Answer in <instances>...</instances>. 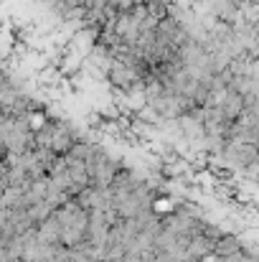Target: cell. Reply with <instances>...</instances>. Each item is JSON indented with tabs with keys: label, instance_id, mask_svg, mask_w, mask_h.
Segmentation results:
<instances>
[{
	"label": "cell",
	"instance_id": "cell-4",
	"mask_svg": "<svg viewBox=\"0 0 259 262\" xmlns=\"http://www.w3.org/2000/svg\"><path fill=\"white\" fill-rule=\"evenodd\" d=\"M219 161H221L226 168L244 173L252 163H257L259 161V145H254V143H244V140H237V138H229V140L224 143L221 153H219Z\"/></svg>",
	"mask_w": 259,
	"mask_h": 262
},
{
	"label": "cell",
	"instance_id": "cell-2",
	"mask_svg": "<svg viewBox=\"0 0 259 262\" xmlns=\"http://www.w3.org/2000/svg\"><path fill=\"white\" fill-rule=\"evenodd\" d=\"M56 216H59V222H61V242H64L66 247H77V245L86 242L91 214L86 211L77 199H72V201L64 204L61 209H56Z\"/></svg>",
	"mask_w": 259,
	"mask_h": 262
},
{
	"label": "cell",
	"instance_id": "cell-1",
	"mask_svg": "<svg viewBox=\"0 0 259 262\" xmlns=\"http://www.w3.org/2000/svg\"><path fill=\"white\" fill-rule=\"evenodd\" d=\"M79 140H82V133L69 120H49L36 133V148H49L56 156H66Z\"/></svg>",
	"mask_w": 259,
	"mask_h": 262
},
{
	"label": "cell",
	"instance_id": "cell-8",
	"mask_svg": "<svg viewBox=\"0 0 259 262\" xmlns=\"http://www.w3.org/2000/svg\"><path fill=\"white\" fill-rule=\"evenodd\" d=\"M242 250H244V239L239 234H224L216 242V257H231V255H237Z\"/></svg>",
	"mask_w": 259,
	"mask_h": 262
},
{
	"label": "cell",
	"instance_id": "cell-6",
	"mask_svg": "<svg viewBox=\"0 0 259 262\" xmlns=\"http://www.w3.org/2000/svg\"><path fill=\"white\" fill-rule=\"evenodd\" d=\"M185 255H188V262H203L206 257L216 255V242L208 239L206 234H198V237H193V239L188 242Z\"/></svg>",
	"mask_w": 259,
	"mask_h": 262
},
{
	"label": "cell",
	"instance_id": "cell-7",
	"mask_svg": "<svg viewBox=\"0 0 259 262\" xmlns=\"http://www.w3.org/2000/svg\"><path fill=\"white\" fill-rule=\"evenodd\" d=\"M36 234H38L41 242H46V245H51V247L64 245V242H61V222H59L56 214H51L46 222H41V224L36 227Z\"/></svg>",
	"mask_w": 259,
	"mask_h": 262
},
{
	"label": "cell",
	"instance_id": "cell-5",
	"mask_svg": "<svg viewBox=\"0 0 259 262\" xmlns=\"http://www.w3.org/2000/svg\"><path fill=\"white\" fill-rule=\"evenodd\" d=\"M77 201L84 206L86 211H109L112 209V191L109 188H99V186H89L77 196Z\"/></svg>",
	"mask_w": 259,
	"mask_h": 262
},
{
	"label": "cell",
	"instance_id": "cell-3",
	"mask_svg": "<svg viewBox=\"0 0 259 262\" xmlns=\"http://www.w3.org/2000/svg\"><path fill=\"white\" fill-rule=\"evenodd\" d=\"M86 171H89L91 186L109 188V186L114 183V178L120 176V171H125V168H122V163H120L117 158H112L102 145H94V150H91V156H89V161H86Z\"/></svg>",
	"mask_w": 259,
	"mask_h": 262
}]
</instances>
